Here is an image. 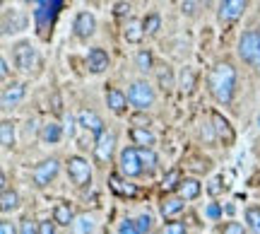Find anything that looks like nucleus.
I'll return each instance as SVG.
<instances>
[{
    "label": "nucleus",
    "instance_id": "aec40b11",
    "mask_svg": "<svg viewBox=\"0 0 260 234\" xmlns=\"http://www.w3.org/2000/svg\"><path fill=\"white\" fill-rule=\"evenodd\" d=\"M178 196L183 200H193V198L200 196V181L198 179H183L181 186H178Z\"/></svg>",
    "mask_w": 260,
    "mask_h": 234
},
{
    "label": "nucleus",
    "instance_id": "f8f14e48",
    "mask_svg": "<svg viewBox=\"0 0 260 234\" xmlns=\"http://www.w3.org/2000/svg\"><path fill=\"white\" fill-rule=\"evenodd\" d=\"M80 126H84L87 131H92L96 138L104 135V121L94 111H89V109H82V111H80Z\"/></svg>",
    "mask_w": 260,
    "mask_h": 234
},
{
    "label": "nucleus",
    "instance_id": "c9c22d12",
    "mask_svg": "<svg viewBox=\"0 0 260 234\" xmlns=\"http://www.w3.org/2000/svg\"><path fill=\"white\" fill-rule=\"evenodd\" d=\"M19 234H39V225H34L31 220H22V229Z\"/></svg>",
    "mask_w": 260,
    "mask_h": 234
},
{
    "label": "nucleus",
    "instance_id": "79ce46f5",
    "mask_svg": "<svg viewBox=\"0 0 260 234\" xmlns=\"http://www.w3.org/2000/svg\"><path fill=\"white\" fill-rule=\"evenodd\" d=\"M0 234H17V232H15V227H12V222H8V220H3V222H0Z\"/></svg>",
    "mask_w": 260,
    "mask_h": 234
},
{
    "label": "nucleus",
    "instance_id": "423d86ee",
    "mask_svg": "<svg viewBox=\"0 0 260 234\" xmlns=\"http://www.w3.org/2000/svg\"><path fill=\"white\" fill-rule=\"evenodd\" d=\"M121 171L128 179L140 177L145 169H142V162H140V150L138 148H125L121 152Z\"/></svg>",
    "mask_w": 260,
    "mask_h": 234
},
{
    "label": "nucleus",
    "instance_id": "5701e85b",
    "mask_svg": "<svg viewBox=\"0 0 260 234\" xmlns=\"http://www.w3.org/2000/svg\"><path fill=\"white\" fill-rule=\"evenodd\" d=\"M53 222H58V225H75L73 222V210H70V206H65V203H58L56 208H53Z\"/></svg>",
    "mask_w": 260,
    "mask_h": 234
},
{
    "label": "nucleus",
    "instance_id": "393cba45",
    "mask_svg": "<svg viewBox=\"0 0 260 234\" xmlns=\"http://www.w3.org/2000/svg\"><path fill=\"white\" fill-rule=\"evenodd\" d=\"M75 234H92L94 232V220L89 215H82V217H77L75 220V225H73Z\"/></svg>",
    "mask_w": 260,
    "mask_h": 234
},
{
    "label": "nucleus",
    "instance_id": "1a4fd4ad",
    "mask_svg": "<svg viewBox=\"0 0 260 234\" xmlns=\"http://www.w3.org/2000/svg\"><path fill=\"white\" fill-rule=\"evenodd\" d=\"M58 169H60V164H58V159H46V162H41L37 169H34V184L37 186H46V184H51L53 179H56Z\"/></svg>",
    "mask_w": 260,
    "mask_h": 234
},
{
    "label": "nucleus",
    "instance_id": "72a5a7b5",
    "mask_svg": "<svg viewBox=\"0 0 260 234\" xmlns=\"http://www.w3.org/2000/svg\"><path fill=\"white\" fill-rule=\"evenodd\" d=\"M159 84H161V90H164V92H167L169 87L174 84V77H171V70H169V68L159 70Z\"/></svg>",
    "mask_w": 260,
    "mask_h": 234
},
{
    "label": "nucleus",
    "instance_id": "c03bdc74",
    "mask_svg": "<svg viewBox=\"0 0 260 234\" xmlns=\"http://www.w3.org/2000/svg\"><path fill=\"white\" fill-rule=\"evenodd\" d=\"M181 8H183V12H188V15H193L195 8H198V3H183Z\"/></svg>",
    "mask_w": 260,
    "mask_h": 234
},
{
    "label": "nucleus",
    "instance_id": "2f4dec72",
    "mask_svg": "<svg viewBox=\"0 0 260 234\" xmlns=\"http://www.w3.org/2000/svg\"><path fill=\"white\" fill-rule=\"evenodd\" d=\"M193 84H195L193 70H183V73H181V87H183V92H190V90H193Z\"/></svg>",
    "mask_w": 260,
    "mask_h": 234
},
{
    "label": "nucleus",
    "instance_id": "dca6fc26",
    "mask_svg": "<svg viewBox=\"0 0 260 234\" xmlns=\"http://www.w3.org/2000/svg\"><path fill=\"white\" fill-rule=\"evenodd\" d=\"M106 104H109V109H111L113 113H123L125 106H128V97H125L121 90L111 87V90L106 92Z\"/></svg>",
    "mask_w": 260,
    "mask_h": 234
},
{
    "label": "nucleus",
    "instance_id": "49530a36",
    "mask_svg": "<svg viewBox=\"0 0 260 234\" xmlns=\"http://www.w3.org/2000/svg\"><path fill=\"white\" fill-rule=\"evenodd\" d=\"M65 123H68V126H65V131H68V135H73V133H75V128H73V119L68 116V121H65Z\"/></svg>",
    "mask_w": 260,
    "mask_h": 234
},
{
    "label": "nucleus",
    "instance_id": "a19ab883",
    "mask_svg": "<svg viewBox=\"0 0 260 234\" xmlns=\"http://www.w3.org/2000/svg\"><path fill=\"white\" fill-rule=\"evenodd\" d=\"M219 213H222V210H219V206H207V208H205V215L212 217V220H217V217H219Z\"/></svg>",
    "mask_w": 260,
    "mask_h": 234
},
{
    "label": "nucleus",
    "instance_id": "bb28decb",
    "mask_svg": "<svg viewBox=\"0 0 260 234\" xmlns=\"http://www.w3.org/2000/svg\"><path fill=\"white\" fill-rule=\"evenodd\" d=\"M246 222L251 234H260V208H248L246 210Z\"/></svg>",
    "mask_w": 260,
    "mask_h": 234
},
{
    "label": "nucleus",
    "instance_id": "412c9836",
    "mask_svg": "<svg viewBox=\"0 0 260 234\" xmlns=\"http://www.w3.org/2000/svg\"><path fill=\"white\" fill-rule=\"evenodd\" d=\"M183 208H186V200H183L181 196L167 198V200L161 203V215L164 217H176L178 213H183Z\"/></svg>",
    "mask_w": 260,
    "mask_h": 234
},
{
    "label": "nucleus",
    "instance_id": "f3484780",
    "mask_svg": "<svg viewBox=\"0 0 260 234\" xmlns=\"http://www.w3.org/2000/svg\"><path fill=\"white\" fill-rule=\"evenodd\" d=\"M109 186H111L113 193H118V196H123V198H133L138 193V188L133 186V184H125L118 174H111V177H109Z\"/></svg>",
    "mask_w": 260,
    "mask_h": 234
},
{
    "label": "nucleus",
    "instance_id": "473e14b6",
    "mask_svg": "<svg viewBox=\"0 0 260 234\" xmlns=\"http://www.w3.org/2000/svg\"><path fill=\"white\" fill-rule=\"evenodd\" d=\"M149 229H152V215L142 213V215L138 217V232H140V234H147Z\"/></svg>",
    "mask_w": 260,
    "mask_h": 234
},
{
    "label": "nucleus",
    "instance_id": "4468645a",
    "mask_svg": "<svg viewBox=\"0 0 260 234\" xmlns=\"http://www.w3.org/2000/svg\"><path fill=\"white\" fill-rule=\"evenodd\" d=\"M212 128H214V133H217V138L219 140H224V142H232L234 140V131H232V126H229V121L224 119L222 113H217L214 111L212 113Z\"/></svg>",
    "mask_w": 260,
    "mask_h": 234
},
{
    "label": "nucleus",
    "instance_id": "37998d69",
    "mask_svg": "<svg viewBox=\"0 0 260 234\" xmlns=\"http://www.w3.org/2000/svg\"><path fill=\"white\" fill-rule=\"evenodd\" d=\"M219 184H222V179H212V181H210V188H207V191H210L212 196H217V193L222 191V186H219Z\"/></svg>",
    "mask_w": 260,
    "mask_h": 234
},
{
    "label": "nucleus",
    "instance_id": "cd10ccee",
    "mask_svg": "<svg viewBox=\"0 0 260 234\" xmlns=\"http://www.w3.org/2000/svg\"><path fill=\"white\" fill-rule=\"evenodd\" d=\"M19 206V196L15 193V191H3V203H0V208H3V213H10V210H15V208Z\"/></svg>",
    "mask_w": 260,
    "mask_h": 234
},
{
    "label": "nucleus",
    "instance_id": "6ab92c4d",
    "mask_svg": "<svg viewBox=\"0 0 260 234\" xmlns=\"http://www.w3.org/2000/svg\"><path fill=\"white\" fill-rule=\"evenodd\" d=\"M130 138H133V142L138 145L140 150H152V145H154V135L147 128H133Z\"/></svg>",
    "mask_w": 260,
    "mask_h": 234
},
{
    "label": "nucleus",
    "instance_id": "4be33fe9",
    "mask_svg": "<svg viewBox=\"0 0 260 234\" xmlns=\"http://www.w3.org/2000/svg\"><path fill=\"white\" fill-rule=\"evenodd\" d=\"M60 138H63V128H60V126H58L56 121L46 123V126L41 128V140L48 142V145H53V142H58Z\"/></svg>",
    "mask_w": 260,
    "mask_h": 234
},
{
    "label": "nucleus",
    "instance_id": "a18cd8bd",
    "mask_svg": "<svg viewBox=\"0 0 260 234\" xmlns=\"http://www.w3.org/2000/svg\"><path fill=\"white\" fill-rule=\"evenodd\" d=\"M0 73H3V77H8V73H10V68H8V61H5V58L0 61Z\"/></svg>",
    "mask_w": 260,
    "mask_h": 234
},
{
    "label": "nucleus",
    "instance_id": "58836bf2",
    "mask_svg": "<svg viewBox=\"0 0 260 234\" xmlns=\"http://www.w3.org/2000/svg\"><path fill=\"white\" fill-rule=\"evenodd\" d=\"M39 234H56V227H53V222H39Z\"/></svg>",
    "mask_w": 260,
    "mask_h": 234
},
{
    "label": "nucleus",
    "instance_id": "c756f323",
    "mask_svg": "<svg viewBox=\"0 0 260 234\" xmlns=\"http://www.w3.org/2000/svg\"><path fill=\"white\" fill-rule=\"evenodd\" d=\"M142 24H145V32H149V34H157L159 27H161V19H159V15H147V17L142 19Z\"/></svg>",
    "mask_w": 260,
    "mask_h": 234
},
{
    "label": "nucleus",
    "instance_id": "ea45409f",
    "mask_svg": "<svg viewBox=\"0 0 260 234\" xmlns=\"http://www.w3.org/2000/svg\"><path fill=\"white\" fill-rule=\"evenodd\" d=\"M113 12H116L118 17H121V15H128L130 5H128V3H116V5H113Z\"/></svg>",
    "mask_w": 260,
    "mask_h": 234
},
{
    "label": "nucleus",
    "instance_id": "2eb2a0df",
    "mask_svg": "<svg viewBox=\"0 0 260 234\" xmlns=\"http://www.w3.org/2000/svg\"><path fill=\"white\" fill-rule=\"evenodd\" d=\"M24 99V84H10L3 90V109H10Z\"/></svg>",
    "mask_w": 260,
    "mask_h": 234
},
{
    "label": "nucleus",
    "instance_id": "f257e3e1",
    "mask_svg": "<svg viewBox=\"0 0 260 234\" xmlns=\"http://www.w3.org/2000/svg\"><path fill=\"white\" fill-rule=\"evenodd\" d=\"M207 87L219 104H229L236 90V68L232 63H217L207 75Z\"/></svg>",
    "mask_w": 260,
    "mask_h": 234
},
{
    "label": "nucleus",
    "instance_id": "a211bd4d",
    "mask_svg": "<svg viewBox=\"0 0 260 234\" xmlns=\"http://www.w3.org/2000/svg\"><path fill=\"white\" fill-rule=\"evenodd\" d=\"M123 37H125V41H130V44L142 41V37H145V24H142L140 19H128V24L123 29Z\"/></svg>",
    "mask_w": 260,
    "mask_h": 234
},
{
    "label": "nucleus",
    "instance_id": "7c9ffc66",
    "mask_svg": "<svg viewBox=\"0 0 260 234\" xmlns=\"http://www.w3.org/2000/svg\"><path fill=\"white\" fill-rule=\"evenodd\" d=\"M135 61H138V68L142 70V73L152 70V53H149V51H140Z\"/></svg>",
    "mask_w": 260,
    "mask_h": 234
},
{
    "label": "nucleus",
    "instance_id": "4c0bfd02",
    "mask_svg": "<svg viewBox=\"0 0 260 234\" xmlns=\"http://www.w3.org/2000/svg\"><path fill=\"white\" fill-rule=\"evenodd\" d=\"M222 234H243V227L239 222H226L222 229Z\"/></svg>",
    "mask_w": 260,
    "mask_h": 234
},
{
    "label": "nucleus",
    "instance_id": "39448f33",
    "mask_svg": "<svg viewBox=\"0 0 260 234\" xmlns=\"http://www.w3.org/2000/svg\"><path fill=\"white\" fill-rule=\"evenodd\" d=\"M68 174L73 179L75 186H87L92 181V169H89V162L82 157H70L68 159Z\"/></svg>",
    "mask_w": 260,
    "mask_h": 234
},
{
    "label": "nucleus",
    "instance_id": "e433bc0d",
    "mask_svg": "<svg viewBox=\"0 0 260 234\" xmlns=\"http://www.w3.org/2000/svg\"><path fill=\"white\" fill-rule=\"evenodd\" d=\"M167 234H186V225L183 222H169Z\"/></svg>",
    "mask_w": 260,
    "mask_h": 234
},
{
    "label": "nucleus",
    "instance_id": "ddd939ff",
    "mask_svg": "<svg viewBox=\"0 0 260 234\" xmlns=\"http://www.w3.org/2000/svg\"><path fill=\"white\" fill-rule=\"evenodd\" d=\"M87 66L92 73H104L109 68V53L104 48H92L89 56H87Z\"/></svg>",
    "mask_w": 260,
    "mask_h": 234
},
{
    "label": "nucleus",
    "instance_id": "f03ea898",
    "mask_svg": "<svg viewBox=\"0 0 260 234\" xmlns=\"http://www.w3.org/2000/svg\"><path fill=\"white\" fill-rule=\"evenodd\" d=\"M60 8H63V3H58V0H41V3L34 5V19H37V27L41 32V37H46L48 29L53 27Z\"/></svg>",
    "mask_w": 260,
    "mask_h": 234
},
{
    "label": "nucleus",
    "instance_id": "b1692460",
    "mask_svg": "<svg viewBox=\"0 0 260 234\" xmlns=\"http://www.w3.org/2000/svg\"><path fill=\"white\" fill-rule=\"evenodd\" d=\"M140 150V148H138ZM140 162H142V169H145V171H147V174H152V171H154V169H157V155H154V152L152 150H140Z\"/></svg>",
    "mask_w": 260,
    "mask_h": 234
},
{
    "label": "nucleus",
    "instance_id": "09e8293b",
    "mask_svg": "<svg viewBox=\"0 0 260 234\" xmlns=\"http://www.w3.org/2000/svg\"><path fill=\"white\" fill-rule=\"evenodd\" d=\"M258 34H260V32H258Z\"/></svg>",
    "mask_w": 260,
    "mask_h": 234
},
{
    "label": "nucleus",
    "instance_id": "0eeeda50",
    "mask_svg": "<svg viewBox=\"0 0 260 234\" xmlns=\"http://www.w3.org/2000/svg\"><path fill=\"white\" fill-rule=\"evenodd\" d=\"M15 66H17L22 73H29L31 68L37 66V51H34L31 44L22 41V44L15 46Z\"/></svg>",
    "mask_w": 260,
    "mask_h": 234
},
{
    "label": "nucleus",
    "instance_id": "9b49d317",
    "mask_svg": "<svg viewBox=\"0 0 260 234\" xmlns=\"http://www.w3.org/2000/svg\"><path fill=\"white\" fill-rule=\"evenodd\" d=\"M243 10H246L243 0H224V3H219L217 17L222 19V22H234V19H239L243 15Z\"/></svg>",
    "mask_w": 260,
    "mask_h": 234
},
{
    "label": "nucleus",
    "instance_id": "6e6552de",
    "mask_svg": "<svg viewBox=\"0 0 260 234\" xmlns=\"http://www.w3.org/2000/svg\"><path fill=\"white\" fill-rule=\"evenodd\" d=\"M113 148H116V135L113 133H104L102 138H96V145H94V157L102 164H109L113 157Z\"/></svg>",
    "mask_w": 260,
    "mask_h": 234
},
{
    "label": "nucleus",
    "instance_id": "7ed1b4c3",
    "mask_svg": "<svg viewBox=\"0 0 260 234\" xmlns=\"http://www.w3.org/2000/svg\"><path fill=\"white\" fill-rule=\"evenodd\" d=\"M239 56L248 63V66L260 70V34L258 32H246L239 44Z\"/></svg>",
    "mask_w": 260,
    "mask_h": 234
},
{
    "label": "nucleus",
    "instance_id": "f704fd0d",
    "mask_svg": "<svg viewBox=\"0 0 260 234\" xmlns=\"http://www.w3.org/2000/svg\"><path fill=\"white\" fill-rule=\"evenodd\" d=\"M118 234H140L138 232V222H133V220H125V222H121V227H118Z\"/></svg>",
    "mask_w": 260,
    "mask_h": 234
},
{
    "label": "nucleus",
    "instance_id": "c85d7f7f",
    "mask_svg": "<svg viewBox=\"0 0 260 234\" xmlns=\"http://www.w3.org/2000/svg\"><path fill=\"white\" fill-rule=\"evenodd\" d=\"M181 181H183V179H181V171H178V169H171L167 177H164V184H161V186H164V191H171V188L181 186Z\"/></svg>",
    "mask_w": 260,
    "mask_h": 234
},
{
    "label": "nucleus",
    "instance_id": "20e7f679",
    "mask_svg": "<svg viewBox=\"0 0 260 234\" xmlns=\"http://www.w3.org/2000/svg\"><path fill=\"white\" fill-rule=\"evenodd\" d=\"M128 102L135 109L145 111V109H149L154 104V92H152V87L147 82H133L128 90Z\"/></svg>",
    "mask_w": 260,
    "mask_h": 234
},
{
    "label": "nucleus",
    "instance_id": "a878e982",
    "mask_svg": "<svg viewBox=\"0 0 260 234\" xmlns=\"http://www.w3.org/2000/svg\"><path fill=\"white\" fill-rule=\"evenodd\" d=\"M0 140H3V148H12V142H15V128H12L10 121L0 123Z\"/></svg>",
    "mask_w": 260,
    "mask_h": 234
},
{
    "label": "nucleus",
    "instance_id": "de8ad7c7",
    "mask_svg": "<svg viewBox=\"0 0 260 234\" xmlns=\"http://www.w3.org/2000/svg\"><path fill=\"white\" fill-rule=\"evenodd\" d=\"M258 126H260V116H258Z\"/></svg>",
    "mask_w": 260,
    "mask_h": 234
},
{
    "label": "nucleus",
    "instance_id": "9d476101",
    "mask_svg": "<svg viewBox=\"0 0 260 234\" xmlns=\"http://www.w3.org/2000/svg\"><path fill=\"white\" fill-rule=\"evenodd\" d=\"M96 29V19H94L92 12H80L73 22V32L77 39H89Z\"/></svg>",
    "mask_w": 260,
    "mask_h": 234
}]
</instances>
